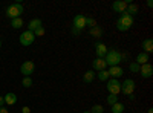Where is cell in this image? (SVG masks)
Segmentation results:
<instances>
[{"instance_id": "cell-1", "label": "cell", "mask_w": 153, "mask_h": 113, "mask_svg": "<svg viewBox=\"0 0 153 113\" xmlns=\"http://www.w3.org/2000/svg\"><path fill=\"white\" fill-rule=\"evenodd\" d=\"M132 26H133V17H130V16H127L126 12H123V14L120 16V18H118V21H117V29L121 31V32H126Z\"/></svg>"}, {"instance_id": "cell-2", "label": "cell", "mask_w": 153, "mask_h": 113, "mask_svg": "<svg viewBox=\"0 0 153 113\" xmlns=\"http://www.w3.org/2000/svg\"><path fill=\"white\" fill-rule=\"evenodd\" d=\"M121 54L118 52V51H115V49H110V51L106 54V57H104V61H106V64L107 66H110V67H113V66H118L120 63H121Z\"/></svg>"}, {"instance_id": "cell-3", "label": "cell", "mask_w": 153, "mask_h": 113, "mask_svg": "<svg viewBox=\"0 0 153 113\" xmlns=\"http://www.w3.org/2000/svg\"><path fill=\"white\" fill-rule=\"evenodd\" d=\"M22 14H23V5L20 3H12L6 8V17H9L11 20L19 18Z\"/></svg>"}, {"instance_id": "cell-4", "label": "cell", "mask_w": 153, "mask_h": 113, "mask_svg": "<svg viewBox=\"0 0 153 113\" xmlns=\"http://www.w3.org/2000/svg\"><path fill=\"white\" fill-rule=\"evenodd\" d=\"M107 90H109V95H118L121 92V84L118 80H109L107 81Z\"/></svg>"}, {"instance_id": "cell-5", "label": "cell", "mask_w": 153, "mask_h": 113, "mask_svg": "<svg viewBox=\"0 0 153 113\" xmlns=\"http://www.w3.org/2000/svg\"><path fill=\"white\" fill-rule=\"evenodd\" d=\"M34 40H35V35H34V32H31V31H26V32H23V34L20 35V43H22V46H31V44L34 43Z\"/></svg>"}, {"instance_id": "cell-6", "label": "cell", "mask_w": 153, "mask_h": 113, "mask_svg": "<svg viewBox=\"0 0 153 113\" xmlns=\"http://www.w3.org/2000/svg\"><path fill=\"white\" fill-rule=\"evenodd\" d=\"M133 90H135V83L133 80H126L123 84H121V92L127 96H130L133 95Z\"/></svg>"}, {"instance_id": "cell-7", "label": "cell", "mask_w": 153, "mask_h": 113, "mask_svg": "<svg viewBox=\"0 0 153 113\" xmlns=\"http://www.w3.org/2000/svg\"><path fill=\"white\" fill-rule=\"evenodd\" d=\"M34 69H35V66H34L32 61H25L22 64V67H20V72L25 75V77H31V75L34 73Z\"/></svg>"}, {"instance_id": "cell-8", "label": "cell", "mask_w": 153, "mask_h": 113, "mask_svg": "<svg viewBox=\"0 0 153 113\" xmlns=\"http://www.w3.org/2000/svg\"><path fill=\"white\" fill-rule=\"evenodd\" d=\"M139 73H141L143 78H150L153 75V67H152L150 63H146V64L139 66Z\"/></svg>"}, {"instance_id": "cell-9", "label": "cell", "mask_w": 153, "mask_h": 113, "mask_svg": "<svg viewBox=\"0 0 153 113\" xmlns=\"http://www.w3.org/2000/svg\"><path fill=\"white\" fill-rule=\"evenodd\" d=\"M127 5H129V2L127 0H117V2H113V5H112V9L115 11V12H123L127 9Z\"/></svg>"}, {"instance_id": "cell-10", "label": "cell", "mask_w": 153, "mask_h": 113, "mask_svg": "<svg viewBox=\"0 0 153 113\" xmlns=\"http://www.w3.org/2000/svg\"><path fill=\"white\" fill-rule=\"evenodd\" d=\"M84 26H86V17L81 16V14L75 16V17H74V28L78 29V31H81Z\"/></svg>"}, {"instance_id": "cell-11", "label": "cell", "mask_w": 153, "mask_h": 113, "mask_svg": "<svg viewBox=\"0 0 153 113\" xmlns=\"http://www.w3.org/2000/svg\"><path fill=\"white\" fill-rule=\"evenodd\" d=\"M95 54H97V58H104L107 54V46L104 43H97L95 44Z\"/></svg>"}, {"instance_id": "cell-12", "label": "cell", "mask_w": 153, "mask_h": 113, "mask_svg": "<svg viewBox=\"0 0 153 113\" xmlns=\"http://www.w3.org/2000/svg\"><path fill=\"white\" fill-rule=\"evenodd\" d=\"M92 66H94V69L95 70H104L106 67H107V64H106V61H104V58H97L94 63H92Z\"/></svg>"}, {"instance_id": "cell-13", "label": "cell", "mask_w": 153, "mask_h": 113, "mask_svg": "<svg viewBox=\"0 0 153 113\" xmlns=\"http://www.w3.org/2000/svg\"><path fill=\"white\" fill-rule=\"evenodd\" d=\"M123 69L120 67V66H113V67H110L109 69V75H112V77L117 80V78H120V77H123Z\"/></svg>"}, {"instance_id": "cell-14", "label": "cell", "mask_w": 153, "mask_h": 113, "mask_svg": "<svg viewBox=\"0 0 153 113\" xmlns=\"http://www.w3.org/2000/svg\"><path fill=\"white\" fill-rule=\"evenodd\" d=\"M138 9H139V8H138V5H136V3H129V5H127V9H126L124 12H126L127 16L133 17L135 14H138Z\"/></svg>"}, {"instance_id": "cell-15", "label": "cell", "mask_w": 153, "mask_h": 113, "mask_svg": "<svg viewBox=\"0 0 153 113\" xmlns=\"http://www.w3.org/2000/svg\"><path fill=\"white\" fill-rule=\"evenodd\" d=\"M3 101H5L8 106H14V104L17 103V96H16V93H6V95L3 96Z\"/></svg>"}, {"instance_id": "cell-16", "label": "cell", "mask_w": 153, "mask_h": 113, "mask_svg": "<svg viewBox=\"0 0 153 113\" xmlns=\"http://www.w3.org/2000/svg\"><path fill=\"white\" fill-rule=\"evenodd\" d=\"M143 49H144L146 54H152L153 52V41H152V38H147V40L143 41Z\"/></svg>"}, {"instance_id": "cell-17", "label": "cell", "mask_w": 153, "mask_h": 113, "mask_svg": "<svg viewBox=\"0 0 153 113\" xmlns=\"http://www.w3.org/2000/svg\"><path fill=\"white\" fill-rule=\"evenodd\" d=\"M40 26H42V20H40V18H34V20H31L29 24H28V31L34 32L37 28H40Z\"/></svg>"}, {"instance_id": "cell-18", "label": "cell", "mask_w": 153, "mask_h": 113, "mask_svg": "<svg viewBox=\"0 0 153 113\" xmlns=\"http://www.w3.org/2000/svg\"><path fill=\"white\" fill-rule=\"evenodd\" d=\"M147 61H149V54L141 52V54H138V57H136V61H135V63H138L139 66H143V64H146Z\"/></svg>"}, {"instance_id": "cell-19", "label": "cell", "mask_w": 153, "mask_h": 113, "mask_svg": "<svg viewBox=\"0 0 153 113\" xmlns=\"http://www.w3.org/2000/svg\"><path fill=\"white\" fill-rule=\"evenodd\" d=\"M94 78H95V72H94V70H87V72H84V75H83V81L87 83V84H91V83L94 81Z\"/></svg>"}, {"instance_id": "cell-20", "label": "cell", "mask_w": 153, "mask_h": 113, "mask_svg": "<svg viewBox=\"0 0 153 113\" xmlns=\"http://www.w3.org/2000/svg\"><path fill=\"white\" fill-rule=\"evenodd\" d=\"M91 35L95 37V38H100V37L103 35V31H101V28L98 26V24H97V26H94V28H91Z\"/></svg>"}, {"instance_id": "cell-21", "label": "cell", "mask_w": 153, "mask_h": 113, "mask_svg": "<svg viewBox=\"0 0 153 113\" xmlns=\"http://www.w3.org/2000/svg\"><path fill=\"white\" fill-rule=\"evenodd\" d=\"M124 112V106L121 103H115L112 106V113H123Z\"/></svg>"}, {"instance_id": "cell-22", "label": "cell", "mask_w": 153, "mask_h": 113, "mask_svg": "<svg viewBox=\"0 0 153 113\" xmlns=\"http://www.w3.org/2000/svg\"><path fill=\"white\" fill-rule=\"evenodd\" d=\"M11 26L14 28V29H19V28H22V26H23V20H22V17H19V18H14V20H12Z\"/></svg>"}, {"instance_id": "cell-23", "label": "cell", "mask_w": 153, "mask_h": 113, "mask_svg": "<svg viewBox=\"0 0 153 113\" xmlns=\"http://www.w3.org/2000/svg\"><path fill=\"white\" fill-rule=\"evenodd\" d=\"M107 78H109V72H107L106 69L98 72V80H100V81H106Z\"/></svg>"}, {"instance_id": "cell-24", "label": "cell", "mask_w": 153, "mask_h": 113, "mask_svg": "<svg viewBox=\"0 0 153 113\" xmlns=\"http://www.w3.org/2000/svg\"><path fill=\"white\" fill-rule=\"evenodd\" d=\"M115 103H118L117 95H109V96H107V104H109V106H113Z\"/></svg>"}, {"instance_id": "cell-25", "label": "cell", "mask_w": 153, "mask_h": 113, "mask_svg": "<svg viewBox=\"0 0 153 113\" xmlns=\"http://www.w3.org/2000/svg\"><path fill=\"white\" fill-rule=\"evenodd\" d=\"M22 86H23V87H31V86H32V80H31V77H25L23 81H22Z\"/></svg>"}, {"instance_id": "cell-26", "label": "cell", "mask_w": 153, "mask_h": 113, "mask_svg": "<svg viewBox=\"0 0 153 113\" xmlns=\"http://www.w3.org/2000/svg\"><path fill=\"white\" fill-rule=\"evenodd\" d=\"M86 26H89V28H94V26H97V21H95V18L86 17Z\"/></svg>"}, {"instance_id": "cell-27", "label": "cell", "mask_w": 153, "mask_h": 113, "mask_svg": "<svg viewBox=\"0 0 153 113\" xmlns=\"http://www.w3.org/2000/svg\"><path fill=\"white\" fill-rule=\"evenodd\" d=\"M129 69L132 70V72H135V73H139V64L138 63H130V66H129Z\"/></svg>"}, {"instance_id": "cell-28", "label": "cell", "mask_w": 153, "mask_h": 113, "mask_svg": "<svg viewBox=\"0 0 153 113\" xmlns=\"http://www.w3.org/2000/svg\"><path fill=\"white\" fill-rule=\"evenodd\" d=\"M103 112H104L103 106H100V104H95V106L92 107V112H91V113H103Z\"/></svg>"}, {"instance_id": "cell-29", "label": "cell", "mask_w": 153, "mask_h": 113, "mask_svg": "<svg viewBox=\"0 0 153 113\" xmlns=\"http://www.w3.org/2000/svg\"><path fill=\"white\" fill-rule=\"evenodd\" d=\"M45 32H46V31H45V28H43V26H40V28H37V29L34 31V35H35V37H40V35H43Z\"/></svg>"}, {"instance_id": "cell-30", "label": "cell", "mask_w": 153, "mask_h": 113, "mask_svg": "<svg viewBox=\"0 0 153 113\" xmlns=\"http://www.w3.org/2000/svg\"><path fill=\"white\" fill-rule=\"evenodd\" d=\"M22 112H23V113H31V109H29L28 106H25V107L22 109Z\"/></svg>"}, {"instance_id": "cell-31", "label": "cell", "mask_w": 153, "mask_h": 113, "mask_svg": "<svg viewBox=\"0 0 153 113\" xmlns=\"http://www.w3.org/2000/svg\"><path fill=\"white\" fill-rule=\"evenodd\" d=\"M80 32H81V31H78V29L72 28V34H74V35H80Z\"/></svg>"}, {"instance_id": "cell-32", "label": "cell", "mask_w": 153, "mask_h": 113, "mask_svg": "<svg viewBox=\"0 0 153 113\" xmlns=\"http://www.w3.org/2000/svg\"><path fill=\"white\" fill-rule=\"evenodd\" d=\"M0 113H8V110L5 107H0Z\"/></svg>"}, {"instance_id": "cell-33", "label": "cell", "mask_w": 153, "mask_h": 113, "mask_svg": "<svg viewBox=\"0 0 153 113\" xmlns=\"http://www.w3.org/2000/svg\"><path fill=\"white\" fill-rule=\"evenodd\" d=\"M147 6H149V8H152V6H153V2H152V0H149V2H147Z\"/></svg>"}, {"instance_id": "cell-34", "label": "cell", "mask_w": 153, "mask_h": 113, "mask_svg": "<svg viewBox=\"0 0 153 113\" xmlns=\"http://www.w3.org/2000/svg\"><path fill=\"white\" fill-rule=\"evenodd\" d=\"M5 101H3V96H0V107H2V104H3Z\"/></svg>"}, {"instance_id": "cell-35", "label": "cell", "mask_w": 153, "mask_h": 113, "mask_svg": "<svg viewBox=\"0 0 153 113\" xmlns=\"http://www.w3.org/2000/svg\"><path fill=\"white\" fill-rule=\"evenodd\" d=\"M147 113H153V109H149V112Z\"/></svg>"}, {"instance_id": "cell-36", "label": "cell", "mask_w": 153, "mask_h": 113, "mask_svg": "<svg viewBox=\"0 0 153 113\" xmlns=\"http://www.w3.org/2000/svg\"><path fill=\"white\" fill-rule=\"evenodd\" d=\"M83 113H91V112H83Z\"/></svg>"}, {"instance_id": "cell-37", "label": "cell", "mask_w": 153, "mask_h": 113, "mask_svg": "<svg viewBox=\"0 0 153 113\" xmlns=\"http://www.w3.org/2000/svg\"><path fill=\"white\" fill-rule=\"evenodd\" d=\"M0 47H2V41H0Z\"/></svg>"}, {"instance_id": "cell-38", "label": "cell", "mask_w": 153, "mask_h": 113, "mask_svg": "<svg viewBox=\"0 0 153 113\" xmlns=\"http://www.w3.org/2000/svg\"><path fill=\"white\" fill-rule=\"evenodd\" d=\"M141 113H144V112H141Z\"/></svg>"}]
</instances>
